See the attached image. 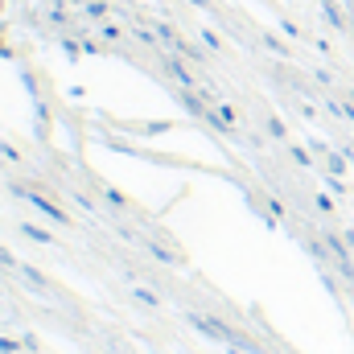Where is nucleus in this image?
Instances as JSON below:
<instances>
[{
  "instance_id": "nucleus-1",
  "label": "nucleus",
  "mask_w": 354,
  "mask_h": 354,
  "mask_svg": "<svg viewBox=\"0 0 354 354\" xmlns=\"http://www.w3.org/2000/svg\"><path fill=\"white\" fill-rule=\"evenodd\" d=\"M185 322L202 334V338H210V342H223V346H231V354H256V346L248 342V338H239L227 322H218V317H206V313H185Z\"/></svg>"
},
{
  "instance_id": "nucleus-2",
  "label": "nucleus",
  "mask_w": 354,
  "mask_h": 354,
  "mask_svg": "<svg viewBox=\"0 0 354 354\" xmlns=\"http://www.w3.org/2000/svg\"><path fill=\"white\" fill-rule=\"evenodd\" d=\"M8 189H12V194H17V198H25V202H29V206H33V210H41V214H46V218H54V223H58V227H66V223H71V218H66V210H62V206H58V202H50V198H46V194H37V189H29V185H8Z\"/></svg>"
},
{
  "instance_id": "nucleus-3",
  "label": "nucleus",
  "mask_w": 354,
  "mask_h": 354,
  "mask_svg": "<svg viewBox=\"0 0 354 354\" xmlns=\"http://www.w3.org/2000/svg\"><path fill=\"white\" fill-rule=\"evenodd\" d=\"M206 120H210L218 132H235V107H227V103H214V107L206 111Z\"/></svg>"
},
{
  "instance_id": "nucleus-4",
  "label": "nucleus",
  "mask_w": 354,
  "mask_h": 354,
  "mask_svg": "<svg viewBox=\"0 0 354 354\" xmlns=\"http://www.w3.org/2000/svg\"><path fill=\"white\" fill-rule=\"evenodd\" d=\"M165 66H169V75H174V79H177L185 91H198V79L189 75V66H185L181 58H165Z\"/></svg>"
},
{
  "instance_id": "nucleus-5",
  "label": "nucleus",
  "mask_w": 354,
  "mask_h": 354,
  "mask_svg": "<svg viewBox=\"0 0 354 354\" xmlns=\"http://www.w3.org/2000/svg\"><path fill=\"white\" fill-rule=\"evenodd\" d=\"M132 297H136L145 309H161V297H157L153 288H145V284H132Z\"/></svg>"
},
{
  "instance_id": "nucleus-6",
  "label": "nucleus",
  "mask_w": 354,
  "mask_h": 354,
  "mask_svg": "<svg viewBox=\"0 0 354 354\" xmlns=\"http://www.w3.org/2000/svg\"><path fill=\"white\" fill-rule=\"evenodd\" d=\"M322 12H326V21H330L334 29H346V12H342L334 0H322Z\"/></svg>"
},
{
  "instance_id": "nucleus-7",
  "label": "nucleus",
  "mask_w": 354,
  "mask_h": 354,
  "mask_svg": "<svg viewBox=\"0 0 354 354\" xmlns=\"http://www.w3.org/2000/svg\"><path fill=\"white\" fill-rule=\"evenodd\" d=\"M21 231H25L33 243H54V235H50V231H41V227H33V223H21Z\"/></svg>"
},
{
  "instance_id": "nucleus-8",
  "label": "nucleus",
  "mask_w": 354,
  "mask_h": 354,
  "mask_svg": "<svg viewBox=\"0 0 354 354\" xmlns=\"http://www.w3.org/2000/svg\"><path fill=\"white\" fill-rule=\"evenodd\" d=\"M17 272H21V276H25V280H29V284H33V288H37V292H41V288H46V276H41V272H37V268L21 264V268H17Z\"/></svg>"
},
{
  "instance_id": "nucleus-9",
  "label": "nucleus",
  "mask_w": 354,
  "mask_h": 354,
  "mask_svg": "<svg viewBox=\"0 0 354 354\" xmlns=\"http://www.w3.org/2000/svg\"><path fill=\"white\" fill-rule=\"evenodd\" d=\"M326 161H330V174H334V177H346V157H338V153H326Z\"/></svg>"
},
{
  "instance_id": "nucleus-10",
  "label": "nucleus",
  "mask_w": 354,
  "mask_h": 354,
  "mask_svg": "<svg viewBox=\"0 0 354 354\" xmlns=\"http://www.w3.org/2000/svg\"><path fill=\"white\" fill-rule=\"evenodd\" d=\"M330 111H334V115H342V120H351V124H354V107H351V103L334 99V103H330Z\"/></svg>"
},
{
  "instance_id": "nucleus-11",
  "label": "nucleus",
  "mask_w": 354,
  "mask_h": 354,
  "mask_svg": "<svg viewBox=\"0 0 354 354\" xmlns=\"http://www.w3.org/2000/svg\"><path fill=\"white\" fill-rule=\"evenodd\" d=\"M17 351H25L21 338H0V354H17Z\"/></svg>"
},
{
  "instance_id": "nucleus-12",
  "label": "nucleus",
  "mask_w": 354,
  "mask_h": 354,
  "mask_svg": "<svg viewBox=\"0 0 354 354\" xmlns=\"http://www.w3.org/2000/svg\"><path fill=\"white\" fill-rule=\"evenodd\" d=\"M136 37H140V41H145V46H157V33H153V29H149V25H145V21H140V25H136Z\"/></svg>"
},
{
  "instance_id": "nucleus-13",
  "label": "nucleus",
  "mask_w": 354,
  "mask_h": 354,
  "mask_svg": "<svg viewBox=\"0 0 354 354\" xmlns=\"http://www.w3.org/2000/svg\"><path fill=\"white\" fill-rule=\"evenodd\" d=\"M87 17H91V21L107 17V4H103V0H91V4H87Z\"/></svg>"
},
{
  "instance_id": "nucleus-14",
  "label": "nucleus",
  "mask_w": 354,
  "mask_h": 354,
  "mask_svg": "<svg viewBox=\"0 0 354 354\" xmlns=\"http://www.w3.org/2000/svg\"><path fill=\"white\" fill-rule=\"evenodd\" d=\"M268 132H272V136H276V140H284V136H288V128H284V124H280V120H276V115H272V120H268Z\"/></svg>"
},
{
  "instance_id": "nucleus-15",
  "label": "nucleus",
  "mask_w": 354,
  "mask_h": 354,
  "mask_svg": "<svg viewBox=\"0 0 354 354\" xmlns=\"http://www.w3.org/2000/svg\"><path fill=\"white\" fill-rule=\"evenodd\" d=\"M288 153H292V161H297V165H313V157H309V153H305V149H301V145H292V149H288Z\"/></svg>"
},
{
  "instance_id": "nucleus-16",
  "label": "nucleus",
  "mask_w": 354,
  "mask_h": 354,
  "mask_svg": "<svg viewBox=\"0 0 354 354\" xmlns=\"http://www.w3.org/2000/svg\"><path fill=\"white\" fill-rule=\"evenodd\" d=\"M149 252H153V256H157V260H165V264H174V260H177L174 252H165V248H161V243H149Z\"/></svg>"
},
{
  "instance_id": "nucleus-17",
  "label": "nucleus",
  "mask_w": 354,
  "mask_h": 354,
  "mask_svg": "<svg viewBox=\"0 0 354 354\" xmlns=\"http://www.w3.org/2000/svg\"><path fill=\"white\" fill-rule=\"evenodd\" d=\"M264 46H268V50H272V54H280V58H284V54H288V46H280V41H276V37H272V33H264Z\"/></svg>"
},
{
  "instance_id": "nucleus-18",
  "label": "nucleus",
  "mask_w": 354,
  "mask_h": 354,
  "mask_svg": "<svg viewBox=\"0 0 354 354\" xmlns=\"http://www.w3.org/2000/svg\"><path fill=\"white\" fill-rule=\"evenodd\" d=\"M0 264H4V268H12V272H17V268H21V260H17V256H12L8 248H0Z\"/></svg>"
},
{
  "instance_id": "nucleus-19",
  "label": "nucleus",
  "mask_w": 354,
  "mask_h": 354,
  "mask_svg": "<svg viewBox=\"0 0 354 354\" xmlns=\"http://www.w3.org/2000/svg\"><path fill=\"white\" fill-rule=\"evenodd\" d=\"M202 41H206V46H210V54H218V50H223V41H218V37H214V33H210V29H206V33H202Z\"/></svg>"
},
{
  "instance_id": "nucleus-20",
  "label": "nucleus",
  "mask_w": 354,
  "mask_h": 354,
  "mask_svg": "<svg viewBox=\"0 0 354 354\" xmlns=\"http://www.w3.org/2000/svg\"><path fill=\"white\" fill-rule=\"evenodd\" d=\"M0 157H4V161H12V165H17V161H21V153H17V149H12V145H0Z\"/></svg>"
},
{
  "instance_id": "nucleus-21",
  "label": "nucleus",
  "mask_w": 354,
  "mask_h": 354,
  "mask_svg": "<svg viewBox=\"0 0 354 354\" xmlns=\"http://www.w3.org/2000/svg\"><path fill=\"white\" fill-rule=\"evenodd\" d=\"M107 202H111V206H124V194H120V189H111V185H107Z\"/></svg>"
},
{
  "instance_id": "nucleus-22",
  "label": "nucleus",
  "mask_w": 354,
  "mask_h": 354,
  "mask_svg": "<svg viewBox=\"0 0 354 354\" xmlns=\"http://www.w3.org/2000/svg\"><path fill=\"white\" fill-rule=\"evenodd\" d=\"M189 4H198V8H206V4H210V0H189Z\"/></svg>"
},
{
  "instance_id": "nucleus-23",
  "label": "nucleus",
  "mask_w": 354,
  "mask_h": 354,
  "mask_svg": "<svg viewBox=\"0 0 354 354\" xmlns=\"http://www.w3.org/2000/svg\"><path fill=\"white\" fill-rule=\"evenodd\" d=\"M71 4H91V0H71Z\"/></svg>"
},
{
  "instance_id": "nucleus-24",
  "label": "nucleus",
  "mask_w": 354,
  "mask_h": 354,
  "mask_svg": "<svg viewBox=\"0 0 354 354\" xmlns=\"http://www.w3.org/2000/svg\"><path fill=\"white\" fill-rule=\"evenodd\" d=\"M0 165H4V157H0Z\"/></svg>"
}]
</instances>
